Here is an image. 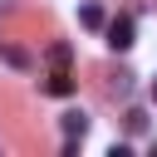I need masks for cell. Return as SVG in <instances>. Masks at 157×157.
<instances>
[{
  "instance_id": "cell-1",
  "label": "cell",
  "mask_w": 157,
  "mask_h": 157,
  "mask_svg": "<svg viewBox=\"0 0 157 157\" xmlns=\"http://www.w3.org/2000/svg\"><path fill=\"white\" fill-rule=\"evenodd\" d=\"M103 34H108V49H113V54H128V49L137 44L132 15H118V20H108V25H103Z\"/></svg>"
},
{
  "instance_id": "cell-2",
  "label": "cell",
  "mask_w": 157,
  "mask_h": 157,
  "mask_svg": "<svg viewBox=\"0 0 157 157\" xmlns=\"http://www.w3.org/2000/svg\"><path fill=\"white\" fill-rule=\"evenodd\" d=\"M39 88H44L49 98H69V93H74L78 83H74V74H69V69H54V74H49V78H44Z\"/></svg>"
},
{
  "instance_id": "cell-3",
  "label": "cell",
  "mask_w": 157,
  "mask_h": 157,
  "mask_svg": "<svg viewBox=\"0 0 157 157\" xmlns=\"http://www.w3.org/2000/svg\"><path fill=\"white\" fill-rule=\"evenodd\" d=\"M59 128H64V137H88V113H78V108H69L64 118H59Z\"/></svg>"
},
{
  "instance_id": "cell-4",
  "label": "cell",
  "mask_w": 157,
  "mask_h": 157,
  "mask_svg": "<svg viewBox=\"0 0 157 157\" xmlns=\"http://www.w3.org/2000/svg\"><path fill=\"white\" fill-rule=\"evenodd\" d=\"M78 20H83V29H103V25H108V20H103V5H93V0L78 10Z\"/></svg>"
},
{
  "instance_id": "cell-5",
  "label": "cell",
  "mask_w": 157,
  "mask_h": 157,
  "mask_svg": "<svg viewBox=\"0 0 157 157\" xmlns=\"http://www.w3.org/2000/svg\"><path fill=\"white\" fill-rule=\"evenodd\" d=\"M0 59H5L10 69H29V54H25V49H15V44H0Z\"/></svg>"
},
{
  "instance_id": "cell-6",
  "label": "cell",
  "mask_w": 157,
  "mask_h": 157,
  "mask_svg": "<svg viewBox=\"0 0 157 157\" xmlns=\"http://www.w3.org/2000/svg\"><path fill=\"white\" fill-rule=\"evenodd\" d=\"M69 59H74L69 44H49V64H54V69H69Z\"/></svg>"
},
{
  "instance_id": "cell-7",
  "label": "cell",
  "mask_w": 157,
  "mask_h": 157,
  "mask_svg": "<svg viewBox=\"0 0 157 157\" xmlns=\"http://www.w3.org/2000/svg\"><path fill=\"white\" fill-rule=\"evenodd\" d=\"M147 128V113L142 108H128V132H142Z\"/></svg>"
},
{
  "instance_id": "cell-8",
  "label": "cell",
  "mask_w": 157,
  "mask_h": 157,
  "mask_svg": "<svg viewBox=\"0 0 157 157\" xmlns=\"http://www.w3.org/2000/svg\"><path fill=\"white\" fill-rule=\"evenodd\" d=\"M152 103H157V78H152Z\"/></svg>"
}]
</instances>
